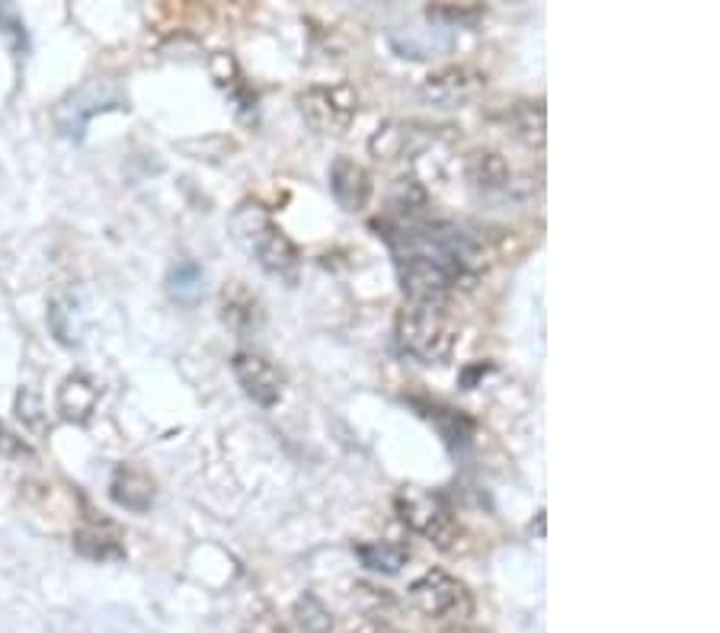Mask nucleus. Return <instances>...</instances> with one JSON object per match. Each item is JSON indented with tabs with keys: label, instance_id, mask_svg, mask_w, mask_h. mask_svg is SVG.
I'll list each match as a JSON object with an SVG mask.
<instances>
[{
	"label": "nucleus",
	"instance_id": "obj_1",
	"mask_svg": "<svg viewBox=\"0 0 720 633\" xmlns=\"http://www.w3.org/2000/svg\"><path fill=\"white\" fill-rule=\"evenodd\" d=\"M237 241L247 247V254L259 262L263 272L282 279V282H295L298 269H301V254L292 244V237L259 209V206H241L234 221H231Z\"/></svg>",
	"mask_w": 720,
	"mask_h": 633
},
{
	"label": "nucleus",
	"instance_id": "obj_2",
	"mask_svg": "<svg viewBox=\"0 0 720 633\" xmlns=\"http://www.w3.org/2000/svg\"><path fill=\"white\" fill-rule=\"evenodd\" d=\"M394 337L404 355L423 362V365H442L452 359L455 349V324L449 317V304H404V310L394 320Z\"/></svg>",
	"mask_w": 720,
	"mask_h": 633
},
{
	"label": "nucleus",
	"instance_id": "obj_3",
	"mask_svg": "<svg viewBox=\"0 0 720 633\" xmlns=\"http://www.w3.org/2000/svg\"><path fill=\"white\" fill-rule=\"evenodd\" d=\"M394 508H397L400 521L410 531H417L420 538H426L432 548L452 550L458 544V538H462V521H458L455 508L436 490L404 487L394 496Z\"/></svg>",
	"mask_w": 720,
	"mask_h": 633
},
{
	"label": "nucleus",
	"instance_id": "obj_4",
	"mask_svg": "<svg viewBox=\"0 0 720 633\" xmlns=\"http://www.w3.org/2000/svg\"><path fill=\"white\" fill-rule=\"evenodd\" d=\"M410 605L429 621H467L474 614V595L462 579L445 570H429L410 586Z\"/></svg>",
	"mask_w": 720,
	"mask_h": 633
},
{
	"label": "nucleus",
	"instance_id": "obj_5",
	"mask_svg": "<svg viewBox=\"0 0 720 633\" xmlns=\"http://www.w3.org/2000/svg\"><path fill=\"white\" fill-rule=\"evenodd\" d=\"M298 113L317 134H346L359 116V93L349 84H317L298 93Z\"/></svg>",
	"mask_w": 720,
	"mask_h": 633
},
{
	"label": "nucleus",
	"instance_id": "obj_6",
	"mask_svg": "<svg viewBox=\"0 0 720 633\" xmlns=\"http://www.w3.org/2000/svg\"><path fill=\"white\" fill-rule=\"evenodd\" d=\"M231 365H234V378L241 380L244 394H247L254 403H259V407H276V403L282 400L286 378H282V372H279L272 362H266V359L256 355V352H237Z\"/></svg>",
	"mask_w": 720,
	"mask_h": 633
},
{
	"label": "nucleus",
	"instance_id": "obj_7",
	"mask_svg": "<svg viewBox=\"0 0 720 633\" xmlns=\"http://www.w3.org/2000/svg\"><path fill=\"white\" fill-rule=\"evenodd\" d=\"M487 86V78L467 65H452V68H442V71H432L423 81V96L432 99L436 106H462L467 99H474L480 90Z\"/></svg>",
	"mask_w": 720,
	"mask_h": 633
},
{
	"label": "nucleus",
	"instance_id": "obj_8",
	"mask_svg": "<svg viewBox=\"0 0 720 633\" xmlns=\"http://www.w3.org/2000/svg\"><path fill=\"white\" fill-rule=\"evenodd\" d=\"M103 90H106V86H103ZM103 90L93 81V84L81 86L78 93H71V96L58 106V128H61L68 138H81L90 116L123 106V96H119V93H113V90L103 93Z\"/></svg>",
	"mask_w": 720,
	"mask_h": 633
},
{
	"label": "nucleus",
	"instance_id": "obj_9",
	"mask_svg": "<svg viewBox=\"0 0 720 633\" xmlns=\"http://www.w3.org/2000/svg\"><path fill=\"white\" fill-rule=\"evenodd\" d=\"M74 550L86 560H126V535L119 525L106 518H84V525L74 531Z\"/></svg>",
	"mask_w": 720,
	"mask_h": 633
},
{
	"label": "nucleus",
	"instance_id": "obj_10",
	"mask_svg": "<svg viewBox=\"0 0 720 633\" xmlns=\"http://www.w3.org/2000/svg\"><path fill=\"white\" fill-rule=\"evenodd\" d=\"M330 192L339 209L362 211L372 199V176L369 169L349 157H337L330 167Z\"/></svg>",
	"mask_w": 720,
	"mask_h": 633
},
{
	"label": "nucleus",
	"instance_id": "obj_11",
	"mask_svg": "<svg viewBox=\"0 0 720 633\" xmlns=\"http://www.w3.org/2000/svg\"><path fill=\"white\" fill-rule=\"evenodd\" d=\"M109 496L128 512H148L154 503V477L138 465H119L109 483Z\"/></svg>",
	"mask_w": 720,
	"mask_h": 633
},
{
	"label": "nucleus",
	"instance_id": "obj_12",
	"mask_svg": "<svg viewBox=\"0 0 720 633\" xmlns=\"http://www.w3.org/2000/svg\"><path fill=\"white\" fill-rule=\"evenodd\" d=\"M467 179L477 192L484 196H497V192H507L509 183H512V169L509 164L497 154V151H474L465 164Z\"/></svg>",
	"mask_w": 720,
	"mask_h": 633
},
{
	"label": "nucleus",
	"instance_id": "obj_13",
	"mask_svg": "<svg viewBox=\"0 0 720 633\" xmlns=\"http://www.w3.org/2000/svg\"><path fill=\"white\" fill-rule=\"evenodd\" d=\"M96 400H100V387L86 375H71L58 387V413L68 422L86 425L96 410Z\"/></svg>",
	"mask_w": 720,
	"mask_h": 633
},
{
	"label": "nucleus",
	"instance_id": "obj_14",
	"mask_svg": "<svg viewBox=\"0 0 720 633\" xmlns=\"http://www.w3.org/2000/svg\"><path fill=\"white\" fill-rule=\"evenodd\" d=\"M221 320L234 330V333H247L259 327L263 314H259V301L251 295L241 282H231L221 295Z\"/></svg>",
	"mask_w": 720,
	"mask_h": 633
},
{
	"label": "nucleus",
	"instance_id": "obj_15",
	"mask_svg": "<svg viewBox=\"0 0 720 633\" xmlns=\"http://www.w3.org/2000/svg\"><path fill=\"white\" fill-rule=\"evenodd\" d=\"M352 553L362 560V566H369L372 573H384V576L400 573L410 560L407 544H394V541H362V544H352Z\"/></svg>",
	"mask_w": 720,
	"mask_h": 633
},
{
	"label": "nucleus",
	"instance_id": "obj_16",
	"mask_svg": "<svg viewBox=\"0 0 720 633\" xmlns=\"http://www.w3.org/2000/svg\"><path fill=\"white\" fill-rule=\"evenodd\" d=\"M167 292L176 304L193 307L206 295V272L196 259H179L167 276Z\"/></svg>",
	"mask_w": 720,
	"mask_h": 633
},
{
	"label": "nucleus",
	"instance_id": "obj_17",
	"mask_svg": "<svg viewBox=\"0 0 720 633\" xmlns=\"http://www.w3.org/2000/svg\"><path fill=\"white\" fill-rule=\"evenodd\" d=\"M423 417L442 432V438H445V445H449L452 452H465L467 445H471L474 422L467 420V417H462L458 410H449V407L432 403V407H426Z\"/></svg>",
	"mask_w": 720,
	"mask_h": 633
},
{
	"label": "nucleus",
	"instance_id": "obj_18",
	"mask_svg": "<svg viewBox=\"0 0 720 633\" xmlns=\"http://www.w3.org/2000/svg\"><path fill=\"white\" fill-rule=\"evenodd\" d=\"M509 126L515 131V138H522L532 148L545 144V109L542 103H515L509 109Z\"/></svg>",
	"mask_w": 720,
	"mask_h": 633
},
{
	"label": "nucleus",
	"instance_id": "obj_19",
	"mask_svg": "<svg viewBox=\"0 0 720 633\" xmlns=\"http://www.w3.org/2000/svg\"><path fill=\"white\" fill-rule=\"evenodd\" d=\"M48 324H51L58 342H65V345H78L81 342V314H78V304L68 295L51 301Z\"/></svg>",
	"mask_w": 720,
	"mask_h": 633
},
{
	"label": "nucleus",
	"instance_id": "obj_20",
	"mask_svg": "<svg viewBox=\"0 0 720 633\" xmlns=\"http://www.w3.org/2000/svg\"><path fill=\"white\" fill-rule=\"evenodd\" d=\"M295 621L304 633H330V628H334V614L311 591H304L295 601Z\"/></svg>",
	"mask_w": 720,
	"mask_h": 633
},
{
	"label": "nucleus",
	"instance_id": "obj_21",
	"mask_svg": "<svg viewBox=\"0 0 720 633\" xmlns=\"http://www.w3.org/2000/svg\"><path fill=\"white\" fill-rule=\"evenodd\" d=\"M39 413H43L39 397H36L33 390H26V387H23V390L16 394V417L26 422L30 429H43V417H39Z\"/></svg>",
	"mask_w": 720,
	"mask_h": 633
},
{
	"label": "nucleus",
	"instance_id": "obj_22",
	"mask_svg": "<svg viewBox=\"0 0 720 633\" xmlns=\"http://www.w3.org/2000/svg\"><path fill=\"white\" fill-rule=\"evenodd\" d=\"M244 631L247 633H289V628H286L279 618H276V611H272V608H256V611H251V618H247Z\"/></svg>",
	"mask_w": 720,
	"mask_h": 633
},
{
	"label": "nucleus",
	"instance_id": "obj_23",
	"mask_svg": "<svg viewBox=\"0 0 720 633\" xmlns=\"http://www.w3.org/2000/svg\"><path fill=\"white\" fill-rule=\"evenodd\" d=\"M0 455L10 458V461H23V458H33V448H30L16 432H10V429L0 422Z\"/></svg>",
	"mask_w": 720,
	"mask_h": 633
},
{
	"label": "nucleus",
	"instance_id": "obj_24",
	"mask_svg": "<svg viewBox=\"0 0 720 633\" xmlns=\"http://www.w3.org/2000/svg\"><path fill=\"white\" fill-rule=\"evenodd\" d=\"M429 16H436V20H449V23H471V20L480 16V7H477V3H465V7L442 3V7H429Z\"/></svg>",
	"mask_w": 720,
	"mask_h": 633
},
{
	"label": "nucleus",
	"instance_id": "obj_25",
	"mask_svg": "<svg viewBox=\"0 0 720 633\" xmlns=\"http://www.w3.org/2000/svg\"><path fill=\"white\" fill-rule=\"evenodd\" d=\"M359 633H400V631H394V628H387V624H369V628H362Z\"/></svg>",
	"mask_w": 720,
	"mask_h": 633
}]
</instances>
